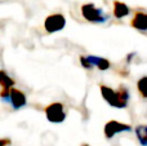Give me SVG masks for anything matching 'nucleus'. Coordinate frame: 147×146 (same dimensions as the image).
I'll use <instances>...</instances> for the list:
<instances>
[{
    "label": "nucleus",
    "instance_id": "1",
    "mask_svg": "<svg viewBox=\"0 0 147 146\" xmlns=\"http://www.w3.org/2000/svg\"><path fill=\"white\" fill-rule=\"evenodd\" d=\"M99 92L105 102H107L111 107L115 109H125L130 101V91L124 84L119 85L117 89L109 87L106 84H99Z\"/></svg>",
    "mask_w": 147,
    "mask_h": 146
},
{
    "label": "nucleus",
    "instance_id": "2",
    "mask_svg": "<svg viewBox=\"0 0 147 146\" xmlns=\"http://www.w3.org/2000/svg\"><path fill=\"white\" fill-rule=\"evenodd\" d=\"M80 13L85 21L90 23H96V25H102V23H107L110 21V14L105 12L102 8L97 7L93 3H85L80 7Z\"/></svg>",
    "mask_w": 147,
    "mask_h": 146
},
{
    "label": "nucleus",
    "instance_id": "3",
    "mask_svg": "<svg viewBox=\"0 0 147 146\" xmlns=\"http://www.w3.org/2000/svg\"><path fill=\"white\" fill-rule=\"evenodd\" d=\"M44 114L49 123L61 124L66 120L67 114L65 111V105L62 102H52L44 107Z\"/></svg>",
    "mask_w": 147,
    "mask_h": 146
},
{
    "label": "nucleus",
    "instance_id": "4",
    "mask_svg": "<svg viewBox=\"0 0 147 146\" xmlns=\"http://www.w3.org/2000/svg\"><path fill=\"white\" fill-rule=\"evenodd\" d=\"M66 17L61 13H53L49 14L48 17L44 20V30L48 34H54V32H59L66 27Z\"/></svg>",
    "mask_w": 147,
    "mask_h": 146
},
{
    "label": "nucleus",
    "instance_id": "5",
    "mask_svg": "<svg viewBox=\"0 0 147 146\" xmlns=\"http://www.w3.org/2000/svg\"><path fill=\"white\" fill-rule=\"evenodd\" d=\"M133 127L128 123H121L119 120H109L106 124H105L103 128V133L105 137L107 140L114 139L115 136L120 133H128V132H132Z\"/></svg>",
    "mask_w": 147,
    "mask_h": 146
},
{
    "label": "nucleus",
    "instance_id": "6",
    "mask_svg": "<svg viewBox=\"0 0 147 146\" xmlns=\"http://www.w3.org/2000/svg\"><path fill=\"white\" fill-rule=\"evenodd\" d=\"M7 103H9L12 106L13 110H21L27 105V97H26L25 92L18 88H10L9 89V96H8Z\"/></svg>",
    "mask_w": 147,
    "mask_h": 146
},
{
    "label": "nucleus",
    "instance_id": "7",
    "mask_svg": "<svg viewBox=\"0 0 147 146\" xmlns=\"http://www.w3.org/2000/svg\"><path fill=\"white\" fill-rule=\"evenodd\" d=\"M130 26L134 30L146 32L147 31V12H136L130 20Z\"/></svg>",
    "mask_w": 147,
    "mask_h": 146
},
{
    "label": "nucleus",
    "instance_id": "8",
    "mask_svg": "<svg viewBox=\"0 0 147 146\" xmlns=\"http://www.w3.org/2000/svg\"><path fill=\"white\" fill-rule=\"evenodd\" d=\"M130 13H132V10L125 3L120 1V0H114V3H112V14L116 20H123V18L128 17Z\"/></svg>",
    "mask_w": 147,
    "mask_h": 146
},
{
    "label": "nucleus",
    "instance_id": "9",
    "mask_svg": "<svg viewBox=\"0 0 147 146\" xmlns=\"http://www.w3.org/2000/svg\"><path fill=\"white\" fill-rule=\"evenodd\" d=\"M88 59L90 61V64L93 65V67H97L99 71H107V70L111 69V62L109 61L105 57H99V56H93V54H89Z\"/></svg>",
    "mask_w": 147,
    "mask_h": 146
},
{
    "label": "nucleus",
    "instance_id": "10",
    "mask_svg": "<svg viewBox=\"0 0 147 146\" xmlns=\"http://www.w3.org/2000/svg\"><path fill=\"white\" fill-rule=\"evenodd\" d=\"M137 137V141L141 146H147V124H138L133 129Z\"/></svg>",
    "mask_w": 147,
    "mask_h": 146
},
{
    "label": "nucleus",
    "instance_id": "11",
    "mask_svg": "<svg viewBox=\"0 0 147 146\" xmlns=\"http://www.w3.org/2000/svg\"><path fill=\"white\" fill-rule=\"evenodd\" d=\"M14 84H16L14 79L5 70H3V69L0 70V87L5 88V89H10V88L14 87Z\"/></svg>",
    "mask_w": 147,
    "mask_h": 146
},
{
    "label": "nucleus",
    "instance_id": "12",
    "mask_svg": "<svg viewBox=\"0 0 147 146\" xmlns=\"http://www.w3.org/2000/svg\"><path fill=\"white\" fill-rule=\"evenodd\" d=\"M137 91L141 97L147 100V75H143L137 80Z\"/></svg>",
    "mask_w": 147,
    "mask_h": 146
},
{
    "label": "nucleus",
    "instance_id": "13",
    "mask_svg": "<svg viewBox=\"0 0 147 146\" xmlns=\"http://www.w3.org/2000/svg\"><path fill=\"white\" fill-rule=\"evenodd\" d=\"M79 61H80V65H81V67H83L84 70H93L94 69L93 65H92L90 61L88 59V57L84 56V54H81V56L79 57Z\"/></svg>",
    "mask_w": 147,
    "mask_h": 146
},
{
    "label": "nucleus",
    "instance_id": "14",
    "mask_svg": "<svg viewBox=\"0 0 147 146\" xmlns=\"http://www.w3.org/2000/svg\"><path fill=\"white\" fill-rule=\"evenodd\" d=\"M136 57H137V52H130V53H128L127 56H125V62H127V65L132 64Z\"/></svg>",
    "mask_w": 147,
    "mask_h": 146
},
{
    "label": "nucleus",
    "instance_id": "15",
    "mask_svg": "<svg viewBox=\"0 0 147 146\" xmlns=\"http://www.w3.org/2000/svg\"><path fill=\"white\" fill-rule=\"evenodd\" d=\"M12 144L10 139H0V146H9Z\"/></svg>",
    "mask_w": 147,
    "mask_h": 146
},
{
    "label": "nucleus",
    "instance_id": "16",
    "mask_svg": "<svg viewBox=\"0 0 147 146\" xmlns=\"http://www.w3.org/2000/svg\"><path fill=\"white\" fill-rule=\"evenodd\" d=\"M81 146H89L88 144H83V145H81Z\"/></svg>",
    "mask_w": 147,
    "mask_h": 146
}]
</instances>
